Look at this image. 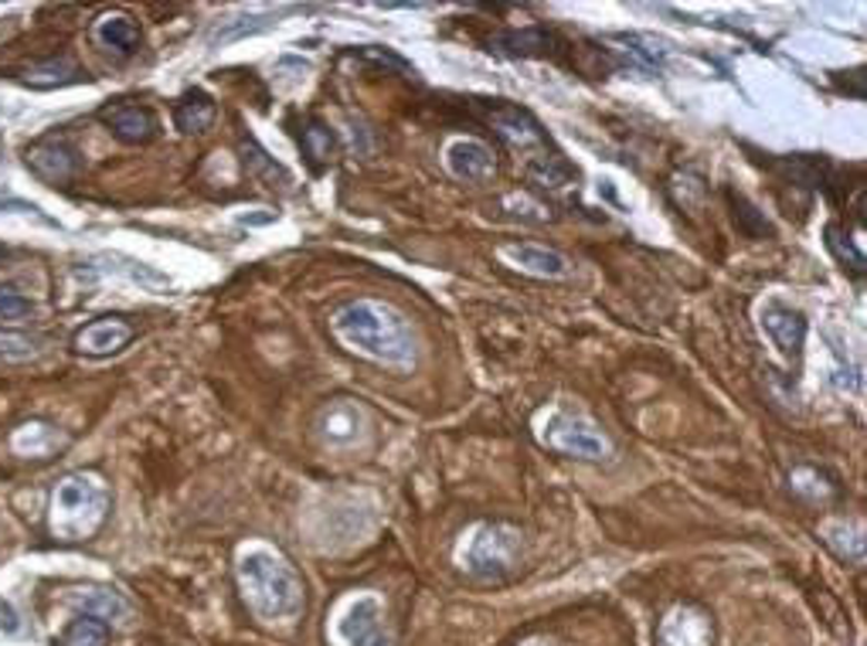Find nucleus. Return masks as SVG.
Masks as SVG:
<instances>
[{"label":"nucleus","instance_id":"nucleus-1","mask_svg":"<svg viewBox=\"0 0 867 646\" xmlns=\"http://www.w3.org/2000/svg\"><path fill=\"white\" fill-rule=\"evenodd\" d=\"M330 327L351 351H361L374 361L406 364L416 351L409 323L391 306L374 303V300H354V303L341 306L333 313Z\"/></svg>","mask_w":867,"mask_h":646},{"label":"nucleus","instance_id":"nucleus-2","mask_svg":"<svg viewBox=\"0 0 867 646\" xmlns=\"http://www.w3.org/2000/svg\"><path fill=\"white\" fill-rule=\"evenodd\" d=\"M238 589L262 623H293L306 606L303 578L270 551H252L238 561Z\"/></svg>","mask_w":867,"mask_h":646},{"label":"nucleus","instance_id":"nucleus-3","mask_svg":"<svg viewBox=\"0 0 867 646\" xmlns=\"http://www.w3.org/2000/svg\"><path fill=\"white\" fill-rule=\"evenodd\" d=\"M106 513H109L106 483L89 473H72L51 493L48 525L58 541L76 545V541H89L106 525Z\"/></svg>","mask_w":867,"mask_h":646},{"label":"nucleus","instance_id":"nucleus-4","mask_svg":"<svg viewBox=\"0 0 867 646\" xmlns=\"http://www.w3.org/2000/svg\"><path fill=\"white\" fill-rule=\"evenodd\" d=\"M542 442L555 452H565V457H578V460L610 457V439L582 415H565V412L548 415V422L542 425Z\"/></svg>","mask_w":867,"mask_h":646},{"label":"nucleus","instance_id":"nucleus-5","mask_svg":"<svg viewBox=\"0 0 867 646\" xmlns=\"http://www.w3.org/2000/svg\"><path fill=\"white\" fill-rule=\"evenodd\" d=\"M517 535L510 528H484L470 551H466V561H470L474 571H484V575H500L514 565L517 558Z\"/></svg>","mask_w":867,"mask_h":646},{"label":"nucleus","instance_id":"nucleus-6","mask_svg":"<svg viewBox=\"0 0 867 646\" xmlns=\"http://www.w3.org/2000/svg\"><path fill=\"white\" fill-rule=\"evenodd\" d=\"M25 160L28 167L48 180V184H65L72 180L76 170H79V154L72 150L69 140H58V137H48V140H38L25 150Z\"/></svg>","mask_w":867,"mask_h":646},{"label":"nucleus","instance_id":"nucleus-7","mask_svg":"<svg viewBox=\"0 0 867 646\" xmlns=\"http://www.w3.org/2000/svg\"><path fill=\"white\" fill-rule=\"evenodd\" d=\"M133 337H137V331L123 316H99L76 334V351L89 358H106L123 351Z\"/></svg>","mask_w":867,"mask_h":646},{"label":"nucleus","instance_id":"nucleus-8","mask_svg":"<svg viewBox=\"0 0 867 646\" xmlns=\"http://www.w3.org/2000/svg\"><path fill=\"white\" fill-rule=\"evenodd\" d=\"M103 123L113 129V134L123 144H147L157 137V116L147 106H133V102H113L103 112Z\"/></svg>","mask_w":867,"mask_h":646},{"label":"nucleus","instance_id":"nucleus-9","mask_svg":"<svg viewBox=\"0 0 867 646\" xmlns=\"http://www.w3.org/2000/svg\"><path fill=\"white\" fill-rule=\"evenodd\" d=\"M762 327L766 334L772 337V344L789 354V358H799V351H803V341H807V320L799 310L792 306H782V303H769L762 310Z\"/></svg>","mask_w":867,"mask_h":646},{"label":"nucleus","instance_id":"nucleus-10","mask_svg":"<svg viewBox=\"0 0 867 646\" xmlns=\"http://www.w3.org/2000/svg\"><path fill=\"white\" fill-rule=\"evenodd\" d=\"M341 639L348 646H388L384 629H381V609L374 599H361L348 609V616L338 626Z\"/></svg>","mask_w":867,"mask_h":646},{"label":"nucleus","instance_id":"nucleus-11","mask_svg":"<svg viewBox=\"0 0 867 646\" xmlns=\"http://www.w3.org/2000/svg\"><path fill=\"white\" fill-rule=\"evenodd\" d=\"M504 255L510 258V263L530 276H542V280H558V276H568V258L555 248H545V245H535V242H517V245H507Z\"/></svg>","mask_w":867,"mask_h":646},{"label":"nucleus","instance_id":"nucleus-12","mask_svg":"<svg viewBox=\"0 0 867 646\" xmlns=\"http://www.w3.org/2000/svg\"><path fill=\"white\" fill-rule=\"evenodd\" d=\"M446 160H449V170H452L459 180H474V184L487 180V177L497 170L494 154H490L484 144H477V140H456V144H449Z\"/></svg>","mask_w":867,"mask_h":646},{"label":"nucleus","instance_id":"nucleus-13","mask_svg":"<svg viewBox=\"0 0 867 646\" xmlns=\"http://www.w3.org/2000/svg\"><path fill=\"white\" fill-rule=\"evenodd\" d=\"M174 123H177V129H184V134H208L212 123H215V102H212V96L202 92V89L187 92V96L177 102Z\"/></svg>","mask_w":867,"mask_h":646},{"label":"nucleus","instance_id":"nucleus-14","mask_svg":"<svg viewBox=\"0 0 867 646\" xmlns=\"http://www.w3.org/2000/svg\"><path fill=\"white\" fill-rule=\"evenodd\" d=\"M82 79L79 65L69 61V58H48L41 65H31V69L21 76L25 86H35V89H51V86H65V82H76Z\"/></svg>","mask_w":867,"mask_h":646},{"label":"nucleus","instance_id":"nucleus-15","mask_svg":"<svg viewBox=\"0 0 867 646\" xmlns=\"http://www.w3.org/2000/svg\"><path fill=\"white\" fill-rule=\"evenodd\" d=\"M96 38H99L106 48H116L119 55H133V51L140 48V28L133 25L129 18H123V14L103 18L99 28H96Z\"/></svg>","mask_w":867,"mask_h":646},{"label":"nucleus","instance_id":"nucleus-16","mask_svg":"<svg viewBox=\"0 0 867 646\" xmlns=\"http://www.w3.org/2000/svg\"><path fill=\"white\" fill-rule=\"evenodd\" d=\"M494 45L507 55H552L555 38L542 28H524V31H504Z\"/></svg>","mask_w":867,"mask_h":646},{"label":"nucleus","instance_id":"nucleus-17","mask_svg":"<svg viewBox=\"0 0 867 646\" xmlns=\"http://www.w3.org/2000/svg\"><path fill=\"white\" fill-rule=\"evenodd\" d=\"M728 205H731V218H736L739 232H746L749 238H766V235H772V225L766 222V215L746 198V194L728 190Z\"/></svg>","mask_w":867,"mask_h":646},{"label":"nucleus","instance_id":"nucleus-18","mask_svg":"<svg viewBox=\"0 0 867 646\" xmlns=\"http://www.w3.org/2000/svg\"><path fill=\"white\" fill-rule=\"evenodd\" d=\"M242 164H245L249 177H259V180L273 184V187H276V180H286V170H283L270 154H265L252 137L242 140Z\"/></svg>","mask_w":867,"mask_h":646},{"label":"nucleus","instance_id":"nucleus-19","mask_svg":"<svg viewBox=\"0 0 867 646\" xmlns=\"http://www.w3.org/2000/svg\"><path fill=\"white\" fill-rule=\"evenodd\" d=\"M11 446L21 452V457H45V452L55 446V429L45 422H28L14 432Z\"/></svg>","mask_w":867,"mask_h":646},{"label":"nucleus","instance_id":"nucleus-20","mask_svg":"<svg viewBox=\"0 0 867 646\" xmlns=\"http://www.w3.org/2000/svg\"><path fill=\"white\" fill-rule=\"evenodd\" d=\"M106 639H109L106 623L92 619V616H82V619H76L69 629L61 633L58 646H106Z\"/></svg>","mask_w":867,"mask_h":646},{"label":"nucleus","instance_id":"nucleus-21","mask_svg":"<svg viewBox=\"0 0 867 646\" xmlns=\"http://www.w3.org/2000/svg\"><path fill=\"white\" fill-rule=\"evenodd\" d=\"M76 603H79V606L86 609V616H92V619H119V616L126 613L123 596L113 593V589H89V593L79 596Z\"/></svg>","mask_w":867,"mask_h":646},{"label":"nucleus","instance_id":"nucleus-22","mask_svg":"<svg viewBox=\"0 0 867 646\" xmlns=\"http://www.w3.org/2000/svg\"><path fill=\"white\" fill-rule=\"evenodd\" d=\"M303 150L313 164H327L333 157V134L323 123H310L303 129Z\"/></svg>","mask_w":867,"mask_h":646},{"label":"nucleus","instance_id":"nucleus-23","mask_svg":"<svg viewBox=\"0 0 867 646\" xmlns=\"http://www.w3.org/2000/svg\"><path fill=\"white\" fill-rule=\"evenodd\" d=\"M265 25H270V18H238V21H232V25H222V28H215L212 31V45H225V41H235V38H242V35H255V31H262Z\"/></svg>","mask_w":867,"mask_h":646},{"label":"nucleus","instance_id":"nucleus-24","mask_svg":"<svg viewBox=\"0 0 867 646\" xmlns=\"http://www.w3.org/2000/svg\"><path fill=\"white\" fill-rule=\"evenodd\" d=\"M35 354V341L28 334H18V331H0V358L8 361H25Z\"/></svg>","mask_w":867,"mask_h":646},{"label":"nucleus","instance_id":"nucleus-25","mask_svg":"<svg viewBox=\"0 0 867 646\" xmlns=\"http://www.w3.org/2000/svg\"><path fill=\"white\" fill-rule=\"evenodd\" d=\"M28 313H31V303L14 286H0V320H21Z\"/></svg>","mask_w":867,"mask_h":646},{"label":"nucleus","instance_id":"nucleus-26","mask_svg":"<svg viewBox=\"0 0 867 646\" xmlns=\"http://www.w3.org/2000/svg\"><path fill=\"white\" fill-rule=\"evenodd\" d=\"M827 242H830V248H837V255L844 258V263H847V266H850L854 273H860V270H864V255L850 252V245H844V242H840L837 228H827Z\"/></svg>","mask_w":867,"mask_h":646},{"label":"nucleus","instance_id":"nucleus-27","mask_svg":"<svg viewBox=\"0 0 867 646\" xmlns=\"http://www.w3.org/2000/svg\"><path fill=\"white\" fill-rule=\"evenodd\" d=\"M354 425H358V419H354L351 409H344V412L338 409V412H333V415L327 419V432H330V435H351Z\"/></svg>","mask_w":867,"mask_h":646},{"label":"nucleus","instance_id":"nucleus-28","mask_svg":"<svg viewBox=\"0 0 867 646\" xmlns=\"http://www.w3.org/2000/svg\"><path fill=\"white\" fill-rule=\"evenodd\" d=\"M0 263H4V248H0Z\"/></svg>","mask_w":867,"mask_h":646}]
</instances>
